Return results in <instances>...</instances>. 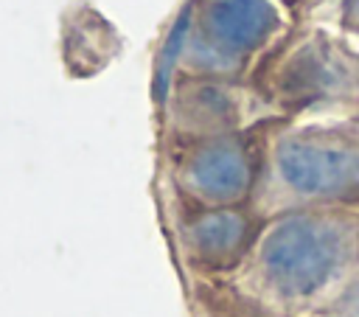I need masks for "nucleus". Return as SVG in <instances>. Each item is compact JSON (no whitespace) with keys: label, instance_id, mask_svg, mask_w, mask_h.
Returning a JSON list of instances; mask_svg holds the SVG:
<instances>
[{"label":"nucleus","instance_id":"obj_9","mask_svg":"<svg viewBox=\"0 0 359 317\" xmlns=\"http://www.w3.org/2000/svg\"><path fill=\"white\" fill-rule=\"evenodd\" d=\"M342 25L359 34V0H342Z\"/></svg>","mask_w":359,"mask_h":317},{"label":"nucleus","instance_id":"obj_7","mask_svg":"<svg viewBox=\"0 0 359 317\" xmlns=\"http://www.w3.org/2000/svg\"><path fill=\"white\" fill-rule=\"evenodd\" d=\"M250 238V222L244 213L219 208L208 210L188 227V247L194 255L210 264H224L236 258Z\"/></svg>","mask_w":359,"mask_h":317},{"label":"nucleus","instance_id":"obj_1","mask_svg":"<svg viewBox=\"0 0 359 317\" xmlns=\"http://www.w3.org/2000/svg\"><path fill=\"white\" fill-rule=\"evenodd\" d=\"M359 255V227L348 216L292 213L258 247V272L280 300H311L345 275Z\"/></svg>","mask_w":359,"mask_h":317},{"label":"nucleus","instance_id":"obj_2","mask_svg":"<svg viewBox=\"0 0 359 317\" xmlns=\"http://www.w3.org/2000/svg\"><path fill=\"white\" fill-rule=\"evenodd\" d=\"M275 171L300 199L359 202V135L297 129L275 143Z\"/></svg>","mask_w":359,"mask_h":317},{"label":"nucleus","instance_id":"obj_6","mask_svg":"<svg viewBox=\"0 0 359 317\" xmlns=\"http://www.w3.org/2000/svg\"><path fill=\"white\" fill-rule=\"evenodd\" d=\"M180 126L191 132H224L238 118V98L230 87L210 79H188L177 98Z\"/></svg>","mask_w":359,"mask_h":317},{"label":"nucleus","instance_id":"obj_8","mask_svg":"<svg viewBox=\"0 0 359 317\" xmlns=\"http://www.w3.org/2000/svg\"><path fill=\"white\" fill-rule=\"evenodd\" d=\"M191 14H194V6L188 3V6L182 8L180 20H177V25H174V31H171V36H168L163 53H160V62H157V93H160V95H165V84H168V79H171V73H174V65H177V56H180L185 39H188Z\"/></svg>","mask_w":359,"mask_h":317},{"label":"nucleus","instance_id":"obj_5","mask_svg":"<svg viewBox=\"0 0 359 317\" xmlns=\"http://www.w3.org/2000/svg\"><path fill=\"white\" fill-rule=\"evenodd\" d=\"M252 160L241 140L213 137L199 143L185 160V185L205 202L224 205L247 194Z\"/></svg>","mask_w":359,"mask_h":317},{"label":"nucleus","instance_id":"obj_3","mask_svg":"<svg viewBox=\"0 0 359 317\" xmlns=\"http://www.w3.org/2000/svg\"><path fill=\"white\" fill-rule=\"evenodd\" d=\"M269 90L289 109L351 98L359 90V53L328 31H311L275 65Z\"/></svg>","mask_w":359,"mask_h":317},{"label":"nucleus","instance_id":"obj_4","mask_svg":"<svg viewBox=\"0 0 359 317\" xmlns=\"http://www.w3.org/2000/svg\"><path fill=\"white\" fill-rule=\"evenodd\" d=\"M280 25L278 8L269 0H205L202 3V34L194 36L188 53L191 65L205 73H230L261 48Z\"/></svg>","mask_w":359,"mask_h":317}]
</instances>
